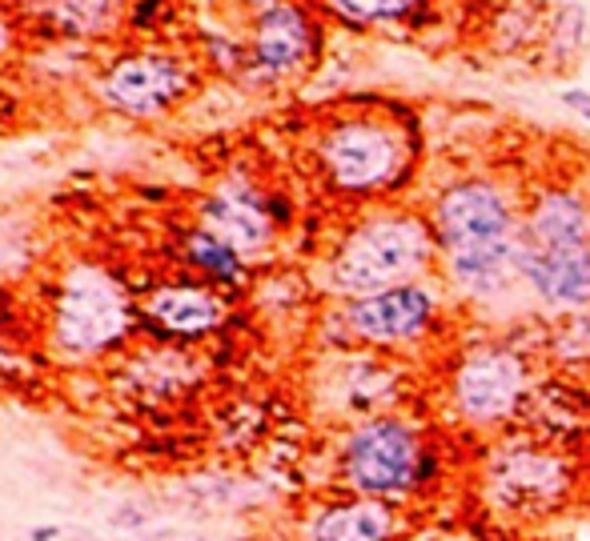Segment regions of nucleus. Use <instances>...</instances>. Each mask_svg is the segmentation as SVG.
Returning <instances> with one entry per match:
<instances>
[{
  "label": "nucleus",
  "mask_w": 590,
  "mask_h": 541,
  "mask_svg": "<svg viewBox=\"0 0 590 541\" xmlns=\"http://www.w3.org/2000/svg\"><path fill=\"white\" fill-rule=\"evenodd\" d=\"M141 313L125 282L96 261H77L61 273L49 309V345L64 361H93L113 354L138 329Z\"/></svg>",
  "instance_id": "obj_1"
},
{
  "label": "nucleus",
  "mask_w": 590,
  "mask_h": 541,
  "mask_svg": "<svg viewBox=\"0 0 590 541\" xmlns=\"http://www.w3.org/2000/svg\"><path fill=\"white\" fill-rule=\"evenodd\" d=\"M434 229L410 213H386V217L362 221L337 249L329 265V282L346 297H369L398 285H414L434 257Z\"/></svg>",
  "instance_id": "obj_2"
},
{
  "label": "nucleus",
  "mask_w": 590,
  "mask_h": 541,
  "mask_svg": "<svg viewBox=\"0 0 590 541\" xmlns=\"http://www.w3.org/2000/svg\"><path fill=\"white\" fill-rule=\"evenodd\" d=\"M426 469L430 458L421 449L418 429L398 417H369L342 441V481L358 498H406L421 486Z\"/></svg>",
  "instance_id": "obj_3"
},
{
  "label": "nucleus",
  "mask_w": 590,
  "mask_h": 541,
  "mask_svg": "<svg viewBox=\"0 0 590 541\" xmlns=\"http://www.w3.org/2000/svg\"><path fill=\"white\" fill-rule=\"evenodd\" d=\"M197 89V64L169 49H133L116 52L96 73V96L121 116L153 121L177 109Z\"/></svg>",
  "instance_id": "obj_4"
},
{
  "label": "nucleus",
  "mask_w": 590,
  "mask_h": 541,
  "mask_svg": "<svg viewBox=\"0 0 590 541\" xmlns=\"http://www.w3.org/2000/svg\"><path fill=\"white\" fill-rule=\"evenodd\" d=\"M317 161H322V173L337 193L366 197V193L394 185L401 177V169L410 165V153H406V141L394 125L354 116V121H337L322 133Z\"/></svg>",
  "instance_id": "obj_5"
},
{
  "label": "nucleus",
  "mask_w": 590,
  "mask_h": 541,
  "mask_svg": "<svg viewBox=\"0 0 590 541\" xmlns=\"http://www.w3.org/2000/svg\"><path fill=\"white\" fill-rule=\"evenodd\" d=\"M434 237L450 261L518 245L522 233L515 229V213L506 205L502 188H495L490 181H462L446 188L434 205Z\"/></svg>",
  "instance_id": "obj_6"
},
{
  "label": "nucleus",
  "mask_w": 590,
  "mask_h": 541,
  "mask_svg": "<svg viewBox=\"0 0 590 541\" xmlns=\"http://www.w3.org/2000/svg\"><path fill=\"white\" fill-rule=\"evenodd\" d=\"M570 486H574V473L567 458L542 446H506L486 469L490 501L515 518H542L547 510L562 506Z\"/></svg>",
  "instance_id": "obj_7"
},
{
  "label": "nucleus",
  "mask_w": 590,
  "mask_h": 541,
  "mask_svg": "<svg viewBox=\"0 0 590 541\" xmlns=\"http://www.w3.org/2000/svg\"><path fill=\"white\" fill-rule=\"evenodd\" d=\"M527 397V365L510 349H478L454 374V409L470 426H502Z\"/></svg>",
  "instance_id": "obj_8"
},
{
  "label": "nucleus",
  "mask_w": 590,
  "mask_h": 541,
  "mask_svg": "<svg viewBox=\"0 0 590 541\" xmlns=\"http://www.w3.org/2000/svg\"><path fill=\"white\" fill-rule=\"evenodd\" d=\"M314 44L317 32L309 24V12L294 0H277L269 9L253 12L245 73H253L257 81H285L297 69H306Z\"/></svg>",
  "instance_id": "obj_9"
},
{
  "label": "nucleus",
  "mask_w": 590,
  "mask_h": 541,
  "mask_svg": "<svg viewBox=\"0 0 590 541\" xmlns=\"http://www.w3.org/2000/svg\"><path fill=\"white\" fill-rule=\"evenodd\" d=\"M434 317V293L426 285H398L386 293L354 297L346 305L349 334L369 345H401L430 325Z\"/></svg>",
  "instance_id": "obj_10"
},
{
  "label": "nucleus",
  "mask_w": 590,
  "mask_h": 541,
  "mask_svg": "<svg viewBox=\"0 0 590 541\" xmlns=\"http://www.w3.org/2000/svg\"><path fill=\"white\" fill-rule=\"evenodd\" d=\"M201 229L217 233L225 245H233L250 261L253 253H262L274 241V217H269V205L250 181L225 177L210 197L201 201Z\"/></svg>",
  "instance_id": "obj_11"
},
{
  "label": "nucleus",
  "mask_w": 590,
  "mask_h": 541,
  "mask_svg": "<svg viewBox=\"0 0 590 541\" xmlns=\"http://www.w3.org/2000/svg\"><path fill=\"white\" fill-rule=\"evenodd\" d=\"M145 329L157 337H177V341H197V337L222 329L225 302L222 293H213L210 285L197 282H165L153 285L145 293V302L138 305Z\"/></svg>",
  "instance_id": "obj_12"
},
{
  "label": "nucleus",
  "mask_w": 590,
  "mask_h": 541,
  "mask_svg": "<svg viewBox=\"0 0 590 541\" xmlns=\"http://www.w3.org/2000/svg\"><path fill=\"white\" fill-rule=\"evenodd\" d=\"M12 12L57 41H109L125 21V0H12Z\"/></svg>",
  "instance_id": "obj_13"
},
{
  "label": "nucleus",
  "mask_w": 590,
  "mask_h": 541,
  "mask_svg": "<svg viewBox=\"0 0 590 541\" xmlns=\"http://www.w3.org/2000/svg\"><path fill=\"white\" fill-rule=\"evenodd\" d=\"M522 282L559 309H579L590 302V245L574 249H535L522 241Z\"/></svg>",
  "instance_id": "obj_14"
},
{
  "label": "nucleus",
  "mask_w": 590,
  "mask_h": 541,
  "mask_svg": "<svg viewBox=\"0 0 590 541\" xmlns=\"http://www.w3.org/2000/svg\"><path fill=\"white\" fill-rule=\"evenodd\" d=\"M522 241L535 249H574L590 245V208L574 193H542L527 217Z\"/></svg>",
  "instance_id": "obj_15"
},
{
  "label": "nucleus",
  "mask_w": 590,
  "mask_h": 541,
  "mask_svg": "<svg viewBox=\"0 0 590 541\" xmlns=\"http://www.w3.org/2000/svg\"><path fill=\"white\" fill-rule=\"evenodd\" d=\"M398 510L390 501L354 498L346 506H329L309 525V541H390L398 533Z\"/></svg>",
  "instance_id": "obj_16"
},
{
  "label": "nucleus",
  "mask_w": 590,
  "mask_h": 541,
  "mask_svg": "<svg viewBox=\"0 0 590 541\" xmlns=\"http://www.w3.org/2000/svg\"><path fill=\"white\" fill-rule=\"evenodd\" d=\"M185 261L213 285H242L245 282V257L233 245H225L217 233L190 229L185 233Z\"/></svg>",
  "instance_id": "obj_17"
},
{
  "label": "nucleus",
  "mask_w": 590,
  "mask_h": 541,
  "mask_svg": "<svg viewBox=\"0 0 590 541\" xmlns=\"http://www.w3.org/2000/svg\"><path fill=\"white\" fill-rule=\"evenodd\" d=\"M418 0H329V9L342 12L346 21L358 24H378V21H398L414 9Z\"/></svg>",
  "instance_id": "obj_18"
},
{
  "label": "nucleus",
  "mask_w": 590,
  "mask_h": 541,
  "mask_svg": "<svg viewBox=\"0 0 590 541\" xmlns=\"http://www.w3.org/2000/svg\"><path fill=\"white\" fill-rule=\"evenodd\" d=\"M559 354L562 357H590V313L574 317L567 325V334L559 337Z\"/></svg>",
  "instance_id": "obj_19"
},
{
  "label": "nucleus",
  "mask_w": 590,
  "mask_h": 541,
  "mask_svg": "<svg viewBox=\"0 0 590 541\" xmlns=\"http://www.w3.org/2000/svg\"><path fill=\"white\" fill-rule=\"evenodd\" d=\"M12 44H17V21H12V9L0 4V61L12 52Z\"/></svg>",
  "instance_id": "obj_20"
},
{
  "label": "nucleus",
  "mask_w": 590,
  "mask_h": 541,
  "mask_svg": "<svg viewBox=\"0 0 590 541\" xmlns=\"http://www.w3.org/2000/svg\"><path fill=\"white\" fill-rule=\"evenodd\" d=\"M562 104L590 121V93H582V89H570V93H562Z\"/></svg>",
  "instance_id": "obj_21"
},
{
  "label": "nucleus",
  "mask_w": 590,
  "mask_h": 541,
  "mask_svg": "<svg viewBox=\"0 0 590 541\" xmlns=\"http://www.w3.org/2000/svg\"><path fill=\"white\" fill-rule=\"evenodd\" d=\"M57 538H61L57 525H37V530H32V541H57Z\"/></svg>",
  "instance_id": "obj_22"
},
{
  "label": "nucleus",
  "mask_w": 590,
  "mask_h": 541,
  "mask_svg": "<svg viewBox=\"0 0 590 541\" xmlns=\"http://www.w3.org/2000/svg\"><path fill=\"white\" fill-rule=\"evenodd\" d=\"M250 4H253L257 12H262V9H269V4H277V0H250Z\"/></svg>",
  "instance_id": "obj_23"
}]
</instances>
